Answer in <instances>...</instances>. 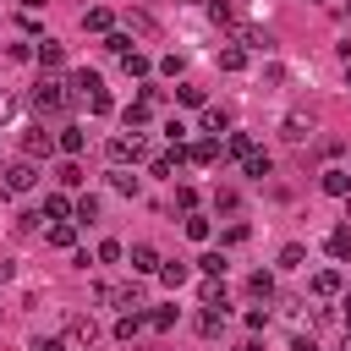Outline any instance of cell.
<instances>
[{
    "label": "cell",
    "instance_id": "f546056e",
    "mask_svg": "<svg viewBox=\"0 0 351 351\" xmlns=\"http://www.w3.org/2000/svg\"><path fill=\"white\" fill-rule=\"evenodd\" d=\"M44 214H49V219H66V214H71L66 192H49V197H44Z\"/></svg>",
    "mask_w": 351,
    "mask_h": 351
},
{
    "label": "cell",
    "instance_id": "7bdbcfd3",
    "mask_svg": "<svg viewBox=\"0 0 351 351\" xmlns=\"http://www.w3.org/2000/svg\"><path fill=\"white\" fill-rule=\"evenodd\" d=\"M269 324V307H247V329H263Z\"/></svg>",
    "mask_w": 351,
    "mask_h": 351
},
{
    "label": "cell",
    "instance_id": "6da1fadb",
    "mask_svg": "<svg viewBox=\"0 0 351 351\" xmlns=\"http://www.w3.org/2000/svg\"><path fill=\"white\" fill-rule=\"evenodd\" d=\"M66 104H71V88H66L60 77H44V82L33 88V110H38V115H55V110H66Z\"/></svg>",
    "mask_w": 351,
    "mask_h": 351
},
{
    "label": "cell",
    "instance_id": "816d5d0a",
    "mask_svg": "<svg viewBox=\"0 0 351 351\" xmlns=\"http://www.w3.org/2000/svg\"><path fill=\"white\" fill-rule=\"evenodd\" d=\"M346 351H351V335H346Z\"/></svg>",
    "mask_w": 351,
    "mask_h": 351
},
{
    "label": "cell",
    "instance_id": "4fadbf2b",
    "mask_svg": "<svg viewBox=\"0 0 351 351\" xmlns=\"http://www.w3.org/2000/svg\"><path fill=\"white\" fill-rule=\"evenodd\" d=\"M154 269H159V252H154L148 241H137V247H132V274H154Z\"/></svg>",
    "mask_w": 351,
    "mask_h": 351
},
{
    "label": "cell",
    "instance_id": "60d3db41",
    "mask_svg": "<svg viewBox=\"0 0 351 351\" xmlns=\"http://www.w3.org/2000/svg\"><path fill=\"white\" fill-rule=\"evenodd\" d=\"M99 263H121V241H99Z\"/></svg>",
    "mask_w": 351,
    "mask_h": 351
},
{
    "label": "cell",
    "instance_id": "ee69618b",
    "mask_svg": "<svg viewBox=\"0 0 351 351\" xmlns=\"http://www.w3.org/2000/svg\"><path fill=\"white\" fill-rule=\"evenodd\" d=\"M27 351H66V346H60V340H33Z\"/></svg>",
    "mask_w": 351,
    "mask_h": 351
},
{
    "label": "cell",
    "instance_id": "4dcf8cb0",
    "mask_svg": "<svg viewBox=\"0 0 351 351\" xmlns=\"http://www.w3.org/2000/svg\"><path fill=\"white\" fill-rule=\"evenodd\" d=\"M104 49H110V55H115V60H121V55H126V49H132V33H104Z\"/></svg>",
    "mask_w": 351,
    "mask_h": 351
},
{
    "label": "cell",
    "instance_id": "ba28073f",
    "mask_svg": "<svg viewBox=\"0 0 351 351\" xmlns=\"http://www.w3.org/2000/svg\"><path fill=\"white\" fill-rule=\"evenodd\" d=\"M197 126H203L208 137H219V132L230 126V110H219V104H203V121H197Z\"/></svg>",
    "mask_w": 351,
    "mask_h": 351
},
{
    "label": "cell",
    "instance_id": "ab89813d",
    "mask_svg": "<svg viewBox=\"0 0 351 351\" xmlns=\"http://www.w3.org/2000/svg\"><path fill=\"white\" fill-rule=\"evenodd\" d=\"M71 214H77V219H99V197H77Z\"/></svg>",
    "mask_w": 351,
    "mask_h": 351
},
{
    "label": "cell",
    "instance_id": "836d02e7",
    "mask_svg": "<svg viewBox=\"0 0 351 351\" xmlns=\"http://www.w3.org/2000/svg\"><path fill=\"white\" fill-rule=\"evenodd\" d=\"M197 269H203V274H219V280H225V252H203V258H197Z\"/></svg>",
    "mask_w": 351,
    "mask_h": 351
},
{
    "label": "cell",
    "instance_id": "7a4b0ae2",
    "mask_svg": "<svg viewBox=\"0 0 351 351\" xmlns=\"http://www.w3.org/2000/svg\"><path fill=\"white\" fill-rule=\"evenodd\" d=\"M60 346H66V351H93V346H99L93 318H71V324H66V335H60Z\"/></svg>",
    "mask_w": 351,
    "mask_h": 351
},
{
    "label": "cell",
    "instance_id": "d4e9b609",
    "mask_svg": "<svg viewBox=\"0 0 351 351\" xmlns=\"http://www.w3.org/2000/svg\"><path fill=\"white\" fill-rule=\"evenodd\" d=\"M121 71H126V77H148V55L126 49V55H121Z\"/></svg>",
    "mask_w": 351,
    "mask_h": 351
},
{
    "label": "cell",
    "instance_id": "8d00e7d4",
    "mask_svg": "<svg viewBox=\"0 0 351 351\" xmlns=\"http://www.w3.org/2000/svg\"><path fill=\"white\" fill-rule=\"evenodd\" d=\"M186 236H192V241H208V219H203V214H186Z\"/></svg>",
    "mask_w": 351,
    "mask_h": 351
},
{
    "label": "cell",
    "instance_id": "f6af8a7d",
    "mask_svg": "<svg viewBox=\"0 0 351 351\" xmlns=\"http://www.w3.org/2000/svg\"><path fill=\"white\" fill-rule=\"evenodd\" d=\"M291 351H318V346H313L307 335H296V340H291Z\"/></svg>",
    "mask_w": 351,
    "mask_h": 351
},
{
    "label": "cell",
    "instance_id": "2e32d148",
    "mask_svg": "<svg viewBox=\"0 0 351 351\" xmlns=\"http://www.w3.org/2000/svg\"><path fill=\"white\" fill-rule=\"evenodd\" d=\"M55 148H60V154H66V159H77V154H82V148H88V137H82V132H77V126H66V132H60V137H55Z\"/></svg>",
    "mask_w": 351,
    "mask_h": 351
},
{
    "label": "cell",
    "instance_id": "7402d4cb",
    "mask_svg": "<svg viewBox=\"0 0 351 351\" xmlns=\"http://www.w3.org/2000/svg\"><path fill=\"white\" fill-rule=\"evenodd\" d=\"M241 66H247V49L241 44H225L219 49V71H241Z\"/></svg>",
    "mask_w": 351,
    "mask_h": 351
},
{
    "label": "cell",
    "instance_id": "cb8c5ba5",
    "mask_svg": "<svg viewBox=\"0 0 351 351\" xmlns=\"http://www.w3.org/2000/svg\"><path fill=\"white\" fill-rule=\"evenodd\" d=\"M186 274H192V269H186L181 258H176V263H159V280H165L170 291H176V285H186Z\"/></svg>",
    "mask_w": 351,
    "mask_h": 351
},
{
    "label": "cell",
    "instance_id": "3957f363",
    "mask_svg": "<svg viewBox=\"0 0 351 351\" xmlns=\"http://www.w3.org/2000/svg\"><path fill=\"white\" fill-rule=\"evenodd\" d=\"M143 154H148V143H143L137 132H115V137H110V159H115V165H126V159L137 165Z\"/></svg>",
    "mask_w": 351,
    "mask_h": 351
},
{
    "label": "cell",
    "instance_id": "277c9868",
    "mask_svg": "<svg viewBox=\"0 0 351 351\" xmlns=\"http://www.w3.org/2000/svg\"><path fill=\"white\" fill-rule=\"evenodd\" d=\"M5 192H33L38 186V170H33V159H16V165H5V181H0Z\"/></svg>",
    "mask_w": 351,
    "mask_h": 351
},
{
    "label": "cell",
    "instance_id": "5bb4252c",
    "mask_svg": "<svg viewBox=\"0 0 351 351\" xmlns=\"http://www.w3.org/2000/svg\"><path fill=\"white\" fill-rule=\"evenodd\" d=\"M110 22H115V16H110L104 5H88V11H82V33H110Z\"/></svg>",
    "mask_w": 351,
    "mask_h": 351
},
{
    "label": "cell",
    "instance_id": "f1b7e54d",
    "mask_svg": "<svg viewBox=\"0 0 351 351\" xmlns=\"http://www.w3.org/2000/svg\"><path fill=\"white\" fill-rule=\"evenodd\" d=\"M225 148H230L236 159H247V154H252L258 143H252V132H230V143H225Z\"/></svg>",
    "mask_w": 351,
    "mask_h": 351
},
{
    "label": "cell",
    "instance_id": "f5cc1de1",
    "mask_svg": "<svg viewBox=\"0 0 351 351\" xmlns=\"http://www.w3.org/2000/svg\"><path fill=\"white\" fill-rule=\"evenodd\" d=\"M192 5H197V0H192Z\"/></svg>",
    "mask_w": 351,
    "mask_h": 351
},
{
    "label": "cell",
    "instance_id": "44dd1931",
    "mask_svg": "<svg viewBox=\"0 0 351 351\" xmlns=\"http://www.w3.org/2000/svg\"><path fill=\"white\" fill-rule=\"evenodd\" d=\"M329 258H351V225H340V230H329Z\"/></svg>",
    "mask_w": 351,
    "mask_h": 351
},
{
    "label": "cell",
    "instance_id": "d590c367",
    "mask_svg": "<svg viewBox=\"0 0 351 351\" xmlns=\"http://www.w3.org/2000/svg\"><path fill=\"white\" fill-rule=\"evenodd\" d=\"M208 16H214V22H219V27H236V11H230V5H225V0H214V5H208Z\"/></svg>",
    "mask_w": 351,
    "mask_h": 351
},
{
    "label": "cell",
    "instance_id": "ac0fdd59",
    "mask_svg": "<svg viewBox=\"0 0 351 351\" xmlns=\"http://www.w3.org/2000/svg\"><path fill=\"white\" fill-rule=\"evenodd\" d=\"M143 329H148V318H143V313H126V318L115 324V340H126V346H132V340H137Z\"/></svg>",
    "mask_w": 351,
    "mask_h": 351
},
{
    "label": "cell",
    "instance_id": "1f68e13d",
    "mask_svg": "<svg viewBox=\"0 0 351 351\" xmlns=\"http://www.w3.org/2000/svg\"><path fill=\"white\" fill-rule=\"evenodd\" d=\"M88 110H93V115H110V110H115V104H110V93H104V82L88 93Z\"/></svg>",
    "mask_w": 351,
    "mask_h": 351
},
{
    "label": "cell",
    "instance_id": "bcb514c9",
    "mask_svg": "<svg viewBox=\"0 0 351 351\" xmlns=\"http://www.w3.org/2000/svg\"><path fill=\"white\" fill-rule=\"evenodd\" d=\"M11 274H16V263H5V258H0V285H5Z\"/></svg>",
    "mask_w": 351,
    "mask_h": 351
},
{
    "label": "cell",
    "instance_id": "7dc6e473",
    "mask_svg": "<svg viewBox=\"0 0 351 351\" xmlns=\"http://www.w3.org/2000/svg\"><path fill=\"white\" fill-rule=\"evenodd\" d=\"M340 307H346V335H351V296H346V302H340Z\"/></svg>",
    "mask_w": 351,
    "mask_h": 351
},
{
    "label": "cell",
    "instance_id": "e0dca14e",
    "mask_svg": "<svg viewBox=\"0 0 351 351\" xmlns=\"http://www.w3.org/2000/svg\"><path fill=\"white\" fill-rule=\"evenodd\" d=\"M219 329H225V307H203V313H197V335H208V340H214Z\"/></svg>",
    "mask_w": 351,
    "mask_h": 351
},
{
    "label": "cell",
    "instance_id": "681fc988",
    "mask_svg": "<svg viewBox=\"0 0 351 351\" xmlns=\"http://www.w3.org/2000/svg\"><path fill=\"white\" fill-rule=\"evenodd\" d=\"M346 82H351V66H346Z\"/></svg>",
    "mask_w": 351,
    "mask_h": 351
},
{
    "label": "cell",
    "instance_id": "7c38bea8",
    "mask_svg": "<svg viewBox=\"0 0 351 351\" xmlns=\"http://www.w3.org/2000/svg\"><path fill=\"white\" fill-rule=\"evenodd\" d=\"M44 236H49V247H60V252H66V247H77V225H71V219H55Z\"/></svg>",
    "mask_w": 351,
    "mask_h": 351
},
{
    "label": "cell",
    "instance_id": "d6a6232c",
    "mask_svg": "<svg viewBox=\"0 0 351 351\" xmlns=\"http://www.w3.org/2000/svg\"><path fill=\"white\" fill-rule=\"evenodd\" d=\"M82 181H88V176H82V165H77V159H66V165H60V186H82Z\"/></svg>",
    "mask_w": 351,
    "mask_h": 351
},
{
    "label": "cell",
    "instance_id": "f35d334b",
    "mask_svg": "<svg viewBox=\"0 0 351 351\" xmlns=\"http://www.w3.org/2000/svg\"><path fill=\"white\" fill-rule=\"evenodd\" d=\"M176 208L192 214V208H197V192H192V186H176Z\"/></svg>",
    "mask_w": 351,
    "mask_h": 351
},
{
    "label": "cell",
    "instance_id": "9a60e30c",
    "mask_svg": "<svg viewBox=\"0 0 351 351\" xmlns=\"http://www.w3.org/2000/svg\"><path fill=\"white\" fill-rule=\"evenodd\" d=\"M236 44H241V49H269V33H263V27H247V22H236Z\"/></svg>",
    "mask_w": 351,
    "mask_h": 351
},
{
    "label": "cell",
    "instance_id": "83f0119b",
    "mask_svg": "<svg viewBox=\"0 0 351 351\" xmlns=\"http://www.w3.org/2000/svg\"><path fill=\"white\" fill-rule=\"evenodd\" d=\"M203 307H225V285H219V274L203 280Z\"/></svg>",
    "mask_w": 351,
    "mask_h": 351
},
{
    "label": "cell",
    "instance_id": "603a6c76",
    "mask_svg": "<svg viewBox=\"0 0 351 351\" xmlns=\"http://www.w3.org/2000/svg\"><path fill=\"white\" fill-rule=\"evenodd\" d=\"M148 115H154V104H143V99H137V104H126V115H121V121H126V132H137V126H148Z\"/></svg>",
    "mask_w": 351,
    "mask_h": 351
},
{
    "label": "cell",
    "instance_id": "c3c4849f",
    "mask_svg": "<svg viewBox=\"0 0 351 351\" xmlns=\"http://www.w3.org/2000/svg\"><path fill=\"white\" fill-rule=\"evenodd\" d=\"M236 351H263V346H258V340H247V346H236Z\"/></svg>",
    "mask_w": 351,
    "mask_h": 351
},
{
    "label": "cell",
    "instance_id": "8fae6325",
    "mask_svg": "<svg viewBox=\"0 0 351 351\" xmlns=\"http://www.w3.org/2000/svg\"><path fill=\"white\" fill-rule=\"evenodd\" d=\"M110 186H115L121 197H137V192H143V181H137V176H132L126 165H115V170H110Z\"/></svg>",
    "mask_w": 351,
    "mask_h": 351
},
{
    "label": "cell",
    "instance_id": "f907efd6",
    "mask_svg": "<svg viewBox=\"0 0 351 351\" xmlns=\"http://www.w3.org/2000/svg\"><path fill=\"white\" fill-rule=\"evenodd\" d=\"M346 16H351V0H346Z\"/></svg>",
    "mask_w": 351,
    "mask_h": 351
},
{
    "label": "cell",
    "instance_id": "4316f807",
    "mask_svg": "<svg viewBox=\"0 0 351 351\" xmlns=\"http://www.w3.org/2000/svg\"><path fill=\"white\" fill-rule=\"evenodd\" d=\"M247 291H252L258 302H269V296H274V274H263V269H258V274L247 280Z\"/></svg>",
    "mask_w": 351,
    "mask_h": 351
},
{
    "label": "cell",
    "instance_id": "74e56055",
    "mask_svg": "<svg viewBox=\"0 0 351 351\" xmlns=\"http://www.w3.org/2000/svg\"><path fill=\"white\" fill-rule=\"evenodd\" d=\"M176 99H181V104H203V88H197V82H181Z\"/></svg>",
    "mask_w": 351,
    "mask_h": 351
},
{
    "label": "cell",
    "instance_id": "484cf974",
    "mask_svg": "<svg viewBox=\"0 0 351 351\" xmlns=\"http://www.w3.org/2000/svg\"><path fill=\"white\" fill-rule=\"evenodd\" d=\"M302 263H307V247H302V241L280 247V269H302Z\"/></svg>",
    "mask_w": 351,
    "mask_h": 351
},
{
    "label": "cell",
    "instance_id": "52a82bcc",
    "mask_svg": "<svg viewBox=\"0 0 351 351\" xmlns=\"http://www.w3.org/2000/svg\"><path fill=\"white\" fill-rule=\"evenodd\" d=\"M340 285H346V280H340V269H318V274H313V296H324V302H329V296H340Z\"/></svg>",
    "mask_w": 351,
    "mask_h": 351
},
{
    "label": "cell",
    "instance_id": "ffe728a7",
    "mask_svg": "<svg viewBox=\"0 0 351 351\" xmlns=\"http://www.w3.org/2000/svg\"><path fill=\"white\" fill-rule=\"evenodd\" d=\"M324 192L329 197H351V176L346 170H324Z\"/></svg>",
    "mask_w": 351,
    "mask_h": 351
},
{
    "label": "cell",
    "instance_id": "8992f818",
    "mask_svg": "<svg viewBox=\"0 0 351 351\" xmlns=\"http://www.w3.org/2000/svg\"><path fill=\"white\" fill-rule=\"evenodd\" d=\"M33 60H38V66H44V71H60V66H66V49H60V44H55V38H44V44H38V49H33Z\"/></svg>",
    "mask_w": 351,
    "mask_h": 351
},
{
    "label": "cell",
    "instance_id": "30bf717a",
    "mask_svg": "<svg viewBox=\"0 0 351 351\" xmlns=\"http://www.w3.org/2000/svg\"><path fill=\"white\" fill-rule=\"evenodd\" d=\"M186 159H192V165H214V159H219V137H197V143L186 148Z\"/></svg>",
    "mask_w": 351,
    "mask_h": 351
},
{
    "label": "cell",
    "instance_id": "9c48e42d",
    "mask_svg": "<svg viewBox=\"0 0 351 351\" xmlns=\"http://www.w3.org/2000/svg\"><path fill=\"white\" fill-rule=\"evenodd\" d=\"M280 137H285V143H307V137H313V121H307V115H285Z\"/></svg>",
    "mask_w": 351,
    "mask_h": 351
},
{
    "label": "cell",
    "instance_id": "5b68a950",
    "mask_svg": "<svg viewBox=\"0 0 351 351\" xmlns=\"http://www.w3.org/2000/svg\"><path fill=\"white\" fill-rule=\"evenodd\" d=\"M49 148H55V137H49L44 126H33V132H22V159H49Z\"/></svg>",
    "mask_w": 351,
    "mask_h": 351
},
{
    "label": "cell",
    "instance_id": "e575fe53",
    "mask_svg": "<svg viewBox=\"0 0 351 351\" xmlns=\"http://www.w3.org/2000/svg\"><path fill=\"white\" fill-rule=\"evenodd\" d=\"M170 324H176V307H154V313H148V329H159V335H165Z\"/></svg>",
    "mask_w": 351,
    "mask_h": 351
},
{
    "label": "cell",
    "instance_id": "b9f144b4",
    "mask_svg": "<svg viewBox=\"0 0 351 351\" xmlns=\"http://www.w3.org/2000/svg\"><path fill=\"white\" fill-rule=\"evenodd\" d=\"M214 208H225V214H230V208H236V192H230V186H219V192H214Z\"/></svg>",
    "mask_w": 351,
    "mask_h": 351
},
{
    "label": "cell",
    "instance_id": "d6986e66",
    "mask_svg": "<svg viewBox=\"0 0 351 351\" xmlns=\"http://www.w3.org/2000/svg\"><path fill=\"white\" fill-rule=\"evenodd\" d=\"M241 170H247V176H252V181H263V176H269V170H274V159H269V154H258V148H252V154H247V159H241Z\"/></svg>",
    "mask_w": 351,
    "mask_h": 351
}]
</instances>
